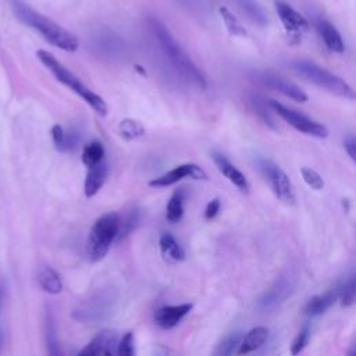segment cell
I'll return each mask as SVG.
<instances>
[{"label": "cell", "instance_id": "obj_30", "mask_svg": "<svg viewBox=\"0 0 356 356\" xmlns=\"http://www.w3.org/2000/svg\"><path fill=\"white\" fill-rule=\"evenodd\" d=\"M117 355L121 356H134L135 355V343H134V334L129 331L127 332L120 342H117Z\"/></svg>", "mask_w": 356, "mask_h": 356}, {"label": "cell", "instance_id": "obj_34", "mask_svg": "<svg viewBox=\"0 0 356 356\" xmlns=\"http://www.w3.org/2000/svg\"><path fill=\"white\" fill-rule=\"evenodd\" d=\"M343 147H345L346 153L349 154V157L355 161L356 160V140L352 134L343 139Z\"/></svg>", "mask_w": 356, "mask_h": 356}, {"label": "cell", "instance_id": "obj_15", "mask_svg": "<svg viewBox=\"0 0 356 356\" xmlns=\"http://www.w3.org/2000/svg\"><path fill=\"white\" fill-rule=\"evenodd\" d=\"M107 174H108V165L104 160H102L93 167H89V171L85 178V184H83V192L86 197H93L100 191V188L106 182Z\"/></svg>", "mask_w": 356, "mask_h": 356}, {"label": "cell", "instance_id": "obj_5", "mask_svg": "<svg viewBox=\"0 0 356 356\" xmlns=\"http://www.w3.org/2000/svg\"><path fill=\"white\" fill-rule=\"evenodd\" d=\"M291 67L295 72H298L300 76L314 83L316 86L332 95H337L339 97H345L350 100L355 99V92L348 82H345L338 75L330 72L328 70L317 65L316 63H312L307 60H296L291 64Z\"/></svg>", "mask_w": 356, "mask_h": 356}, {"label": "cell", "instance_id": "obj_31", "mask_svg": "<svg viewBox=\"0 0 356 356\" xmlns=\"http://www.w3.org/2000/svg\"><path fill=\"white\" fill-rule=\"evenodd\" d=\"M51 138H53V143L54 147L58 152H67V134L64 131V128L60 124H54L51 127Z\"/></svg>", "mask_w": 356, "mask_h": 356}, {"label": "cell", "instance_id": "obj_6", "mask_svg": "<svg viewBox=\"0 0 356 356\" xmlns=\"http://www.w3.org/2000/svg\"><path fill=\"white\" fill-rule=\"evenodd\" d=\"M257 165H259V170L261 171V174L268 181L277 199L285 204H293L295 203V192H293L291 179L286 175V172L280 165H277L274 161L264 159V157H260L257 160Z\"/></svg>", "mask_w": 356, "mask_h": 356}, {"label": "cell", "instance_id": "obj_16", "mask_svg": "<svg viewBox=\"0 0 356 356\" xmlns=\"http://www.w3.org/2000/svg\"><path fill=\"white\" fill-rule=\"evenodd\" d=\"M267 337H268V330L266 327L263 325L253 327L241 338L236 353L243 355V353H250L257 350L264 345V342L267 341Z\"/></svg>", "mask_w": 356, "mask_h": 356}, {"label": "cell", "instance_id": "obj_2", "mask_svg": "<svg viewBox=\"0 0 356 356\" xmlns=\"http://www.w3.org/2000/svg\"><path fill=\"white\" fill-rule=\"evenodd\" d=\"M149 26L159 42V46L164 56L168 58L171 65L189 82H192L195 86L204 89L207 86L206 78L200 72V70L196 67V64L191 60V57L185 53V50L181 47V44L175 40V38L170 33V31L165 28L163 22H160L156 18L149 19Z\"/></svg>", "mask_w": 356, "mask_h": 356}, {"label": "cell", "instance_id": "obj_10", "mask_svg": "<svg viewBox=\"0 0 356 356\" xmlns=\"http://www.w3.org/2000/svg\"><path fill=\"white\" fill-rule=\"evenodd\" d=\"M259 79L268 88L278 90L280 93L285 95L286 97H291L295 102H300L305 103L307 100V95L292 81L274 74V72H261L259 75Z\"/></svg>", "mask_w": 356, "mask_h": 356}, {"label": "cell", "instance_id": "obj_27", "mask_svg": "<svg viewBox=\"0 0 356 356\" xmlns=\"http://www.w3.org/2000/svg\"><path fill=\"white\" fill-rule=\"evenodd\" d=\"M46 342H47V349L50 355H58V342H57V335H56V327H54V320L50 313L46 316Z\"/></svg>", "mask_w": 356, "mask_h": 356}, {"label": "cell", "instance_id": "obj_22", "mask_svg": "<svg viewBox=\"0 0 356 356\" xmlns=\"http://www.w3.org/2000/svg\"><path fill=\"white\" fill-rule=\"evenodd\" d=\"M184 217V192L175 191L165 207V218L170 222H178Z\"/></svg>", "mask_w": 356, "mask_h": 356}, {"label": "cell", "instance_id": "obj_7", "mask_svg": "<svg viewBox=\"0 0 356 356\" xmlns=\"http://www.w3.org/2000/svg\"><path fill=\"white\" fill-rule=\"evenodd\" d=\"M268 106L273 108V111H275L285 122H288L296 131L303 132L310 136H314V138H327L328 136L327 127L323 125L321 122L307 117L306 114L292 110V108L281 104L277 100H268Z\"/></svg>", "mask_w": 356, "mask_h": 356}, {"label": "cell", "instance_id": "obj_9", "mask_svg": "<svg viewBox=\"0 0 356 356\" xmlns=\"http://www.w3.org/2000/svg\"><path fill=\"white\" fill-rule=\"evenodd\" d=\"M184 178H192V179H207L206 171L199 167L195 163H185L174 167L172 170L167 171L165 174L153 178L149 181V185L153 188H167Z\"/></svg>", "mask_w": 356, "mask_h": 356}, {"label": "cell", "instance_id": "obj_33", "mask_svg": "<svg viewBox=\"0 0 356 356\" xmlns=\"http://www.w3.org/2000/svg\"><path fill=\"white\" fill-rule=\"evenodd\" d=\"M218 210H220V200L217 197H214L207 203V206L204 209V218L206 220H213L217 216Z\"/></svg>", "mask_w": 356, "mask_h": 356}, {"label": "cell", "instance_id": "obj_25", "mask_svg": "<svg viewBox=\"0 0 356 356\" xmlns=\"http://www.w3.org/2000/svg\"><path fill=\"white\" fill-rule=\"evenodd\" d=\"M355 295H356V286H355V275L350 274L345 282L342 284L339 289L341 296V305L342 307H349L355 303Z\"/></svg>", "mask_w": 356, "mask_h": 356}, {"label": "cell", "instance_id": "obj_17", "mask_svg": "<svg viewBox=\"0 0 356 356\" xmlns=\"http://www.w3.org/2000/svg\"><path fill=\"white\" fill-rule=\"evenodd\" d=\"M316 26H317V31H318L323 42L325 43V46L331 51H334V53H343L345 44H343L342 36L338 32V29L330 21L318 19Z\"/></svg>", "mask_w": 356, "mask_h": 356}, {"label": "cell", "instance_id": "obj_3", "mask_svg": "<svg viewBox=\"0 0 356 356\" xmlns=\"http://www.w3.org/2000/svg\"><path fill=\"white\" fill-rule=\"evenodd\" d=\"M36 56L40 60V63L54 75V78L58 82L68 86L85 103H88L99 115H106L107 114V104L103 100V97L99 96L97 93L92 92L86 85H83L82 81L75 74H72L65 65H63L50 51L39 49L36 51Z\"/></svg>", "mask_w": 356, "mask_h": 356}, {"label": "cell", "instance_id": "obj_19", "mask_svg": "<svg viewBox=\"0 0 356 356\" xmlns=\"http://www.w3.org/2000/svg\"><path fill=\"white\" fill-rule=\"evenodd\" d=\"M38 282L40 285V288L51 295L60 293L63 291V281L60 274L51 268V267H42L38 273Z\"/></svg>", "mask_w": 356, "mask_h": 356}, {"label": "cell", "instance_id": "obj_37", "mask_svg": "<svg viewBox=\"0 0 356 356\" xmlns=\"http://www.w3.org/2000/svg\"><path fill=\"white\" fill-rule=\"evenodd\" d=\"M1 299H3V289L0 288V303H1Z\"/></svg>", "mask_w": 356, "mask_h": 356}, {"label": "cell", "instance_id": "obj_23", "mask_svg": "<svg viewBox=\"0 0 356 356\" xmlns=\"http://www.w3.org/2000/svg\"><path fill=\"white\" fill-rule=\"evenodd\" d=\"M218 13L224 21V25L227 28V31L229 32V35L232 36H246V29L243 28V25L241 24V21L227 8V7H220Z\"/></svg>", "mask_w": 356, "mask_h": 356}, {"label": "cell", "instance_id": "obj_13", "mask_svg": "<svg viewBox=\"0 0 356 356\" xmlns=\"http://www.w3.org/2000/svg\"><path fill=\"white\" fill-rule=\"evenodd\" d=\"M211 157H213V161L214 164L217 165L218 171L229 181L232 182L239 191L242 192H249V182L246 179V177L242 174V171H239L222 153H218V152H213L211 153Z\"/></svg>", "mask_w": 356, "mask_h": 356}, {"label": "cell", "instance_id": "obj_29", "mask_svg": "<svg viewBox=\"0 0 356 356\" xmlns=\"http://www.w3.org/2000/svg\"><path fill=\"white\" fill-rule=\"evenodd\" d=\"M252 104H253V108L256 110L257 115L260 117V120H261L268 128H271V129H274V131H278L277 122L274 121V118L271 117V114L267 111L266 104H264L261 100L256 99V97H252Z\"/></svg>", "mask_w": 356, "mask_h": 356}, {"label": "cell", "instance_id": "obj_24", "mask_svg": "<svg viewBox=\"0 0 356 356\" xmlns=\"http://www.w3.org/2000/svg\"><path fill=\"white\" fill-rule=\"evenodd\" d=\"M288 288H289V284L286 281H282V280L277 281V284L268 292H266L264 298L260 299V305L264 307L275 305L277 302H280L282 298L286 296Z\"/></svg>", "mask_w": 356, "mask_h": 356}, {"label": "cell", "instance_id": "obj_11", "mask_svg": "<svg viewBox=\"0 0 356 356\" xmlns=\"http://www.w3.org/2000/svg\"><path fill=\"white\" fill-rule=\"evenodd\" d=\"M117 352V335L110 330L100 331L85 348L79 350L81 356H97L106 355L111 356Z\"/></svg>", "mask_w": 356, "mask_h": 356}, {"label": "cell", "instance_id": "obj_14", "mask_svg": "<svg viewBox=\"0 0 356 356\" xmlns=\"http://www.w3.org/2000/svg\"><path fill=\"white\" fill-rule=\"evenodd\" d=\"M339 289H341V286L335 285L334 288H330L324 293L310 298L305 306V310H303L305 314L320 316L324 312H327L335 303V300L339 298Z\"/></svg>", "mask_w": 356, "mask_h": 356}, {"label": "cell", "instance_id": "obj_36", "mask_svg": "<svg viewBox=\"0 0 356 356\" xmlns=\"http://www.w3.org/2000/svg\"><path fill=\"white\" fill-rule=\"evenodd\" d=\"M3 342H4V334L3 331L0 330V350H1V346H3Z\"/></svg>", "mask_w": 356, "mask_h": 356}, {"label": "cell", "instance_id": "obj_28", "mask_svg": "<svg viewBox=\"0 0 356 356\" xmlns=\"http://www.w3.org/2000/svg\"><path fill=\"white\" fill-rule=\"evenodd\" d=\"M300 174H302V178L303 181L314 191H320L324 188V179L323 177L313 168H309V167H302L300 168Z\"/></svg>", "mask_w": 356, "mask_h": 356}, {"label": "cell", "instance_id": "obj_21", "mask_svg": "<svg viewBox=\"0 0 356 356\" xmlns=\"http://www.w3.org/2000/svg\"><path fill=\"white\" fill-rule=\"evenodd\" d=\"M118 132L125 140H134L143 136L146 129L140 121L134 118H124L118 124Z\"/></svg>", "mask_w": 356, "mask_h": 356}, {"label": "cell", "instance_id": "obj_26", "mask_svg": "<svg viewBox=\"0 0 356 356\" xmlns=\"http://www.w3.org/2000/svg\"><path fill=\"white\" fill-rule=\"evenodd\" d=\"M241 338H242V335L238 331L229 334L217 346V349L214 350V355H232V353H236V346H239Z\"/></svg>", "mask_w": 356, "mask_h": 356}, {"label": "cell", "instance_id": "obj_32", "mask_svg": "<svg viewBox=\"0 0 356 356\" xmlns=\"http://www.w3.org/2000/svg\"><path fill=\"white\" fill-rule=\"evenodd\" d=\"M309 338H310V330H309L307 325H305V327L298 332V335L293 338L292 345H291V353H292V355L300 353V352L303 350V348L307 345Z\"/></svg>", "mask_w": 356, "mask_h": 356}, {"label": "cell", "instance_id": "obj_12", "mask_svg": "<svg viewBox=\"0 0 356 356\" xmlns=\"http://www.w3.org/2000/svg\"><path fill=\"white\" fill-rule=\"evenodd\" d=\"M192 310V303L161 306L154 313V323L161 330H171Z\"/></svg>", "mask_w": 356, "mask_h": 356}, {"label": "cell", "instance_id": "obj_4", "mask_svg": "<svg viewBox=\"0 0 356 356\" xmlns=\"http://www.w3.org/2000/svg\"><path fill=\"white\" fill-rule=\"evenodd\" d=\"M121 217L115 211H110L99 217L90 228L86 241V256L96 263L104 259L111 243L115 241Z\"/></svg>", "mask_w": 356, "mask_h": 356}, {"label": "cell", "instance_id": "obj_1", "mask_svg": "<svg viewBox=\"0 0 356 356\" xmlns=\"http://www.w3.org/2000/svg\"><path fill=\"white\" fill-rule=\"evenodd\" d=\"M8 1L15 17L26 26L39 32L47 43L64 51H70V53L76 51L79 43L76 36L72 35L70 31H67L65 28H63L60 24L50 19L49 17L38 13L24 0H8Z\"/></svg>", "mask_w": 356, "mask_h": 356}, {"label": "cell", "instance_id": "obj_35", "mask_svg": "<svg viewBox=\"0 0 356 356\" xmlns=\"http://www.w3.org/2000/svg\"><path fill=\"white\" fill-rule=\"evenodd\" d=\"M135 70H136V71H139V74L146 75V70H143L140 65H135Z\"/></svg>", "mask_w": 356, "mask_h": 356}, {"label": "cell", "instance_id": "obj_18", "mask_svg": "<svg viewBox=\"0 0 356 356\" xmlns=\"http://www.w3.org/2000/svg\"><path fill=\"white\" fill-rule=\"evenodd\" d=\"M159 245H160L161 254L165 260H168L171 263H178L185 259V252H184L182 246L178 243V241L170 232H163L160 235Z\"/></svg>", "mask_w": 356, "mask_h": 356}, {"label": "cell", "instance_id": "obj_8", "mask_svg": "<svg viewBox=\"0 0 356 356\" xmlns=\"http://www.w3.org/2000/svg\"><path fill=\"white\" fill-rule=\"evenodd\" d=\"M274 8L285 28V31L299 42V38L303 32H307L310 28L309 21L300 13H298L289 3L285 0H274Z\"/></svg>", "mask_w": 356, "mask_h": 356}, {"label": "cell", "instance_id": "obj_20", "mask_svg": "<svg viewBox=\"0 0 356 356\" xmlns=\"http://www.w3.org/2000/svg\"><path fill=\"white\" fill-rule=\"evenodd\" d=\"M82 163L89 168L104 160V146L99 140H92L90 143L85 145L82 150Z\"/></svg>", "mask_w": 356, "mask_h": 356}]
</instances>
